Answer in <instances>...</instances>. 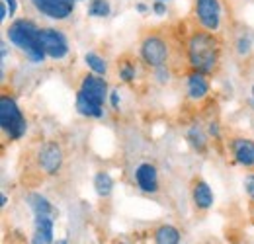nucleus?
I'll return each instance as SVG.
<instances>
[{
    "label": "nucleus",
    "instance_id": "2eb2a0df",
    "mask_svg": "<svg viewBox=\"0 0 254 244\" xmlns=\"http://www.w3.org/2000/svg\"><path fill=\"white\" fill-rule=\"evenodd\" d=\"M180 231L174 227V225H168V223H162L159 227L153 229V241L155 244H180Z\"/></svg>",
    "mask_w": 254,
    "mask_h": 244
},
{
    "label": "nucleus",
    "instance_id": "5701e85b",
    "mask_svg": "<svg viewBox=\"0 0 254 244\" xmlns=\"http://www.w3.org/2000/svg\"><path fill=\"white\" fill-rule=\"evenodd\" d=\"M235 49H237V53L241 57H249L251 51H253V37L247 35V33H241L237 37V41H235Z\"/></svg>",
    "mask_w": 254,
    "mask_h": 244
},
{
    "label": "nucleus",
    "instance_id": "f8f14e48",
    "mask_svg": "<svg viewBox=\"0 0 254 244\" xmlns=\"http://www.w3.org/2000/svg\"><path fill=\"white\" fill-rule=\"evenodd\" d=\"M209 88H211V84H209L207 74H203L199 70H188V74H186V94H188L190 100H193V102L205 100L207 94H209Z\"/></svg>",
    "mask_w": 254,
    "mask_h": 244
},
{
    "label": "nucleus",
    "instance_id": "f3484780",
    "mask_svg": "<svg viewBox=\"0 0 254 244\" xmlns=\"http://www.w3.org/2000/svg\"><path fill=\"white\" fill-rule=\"evenodd\" d=\"M28 203H30V207H32L33 215H51V217L57 215L55 207H53V205L49 203V199L43 197L41 193H30Z\"/></svg>",
    "mask_w": 254,
    "mask_h": 244
},
{
    "label": "nucleus",
    "instance_id": "412c9836",
    "mask_svg": "<svg viewBox=\"0 0 254 244\" xmlns=\"http://www.w3.org/2000/svg\"><path fill=\"white\" fill-rule=\"evenodd\" d=\"M110 14H112L110 0H90L88 16H92V18H108Z\"/></svg>",
    "mask_w": 254,
    "mask_h": 244
},
{
    "label": "nucleus",
    "instance_id": "1a4fd4ad",
    "mask_svg": "<svg viewBox=\"0 0 254 244\" xmlns=\"http://www.w3.org/2000/svg\"><path fill=\"white\" fill-rule=\"evenodd\" d=\"M74 2L76 0H32L33 8L39 14L47 16L51 20H57V22H63L72 16Z\"/></svg>",
    "mask_w": 254,
    "mask_h": 244
},
{
    "label": "nucleus",
    "instance_id": "4be33fe9",
    "mask_svg": "<svg viewBox=\"0 0 254 244\" xmlns=\"http://www.w3.org/2000/svg\"><path fill=\"white\" fill-rule=\"evenodd\" d=\"M84 61L88 64V68H92V72L100 74V76H104V74L108 72V62H106V59H102L94 51L86 53V55H84Z\"/></svg>",
    "mask_w": 254,
    "mask_h": 244
},
{
    "label": "nucleus",
    "instance_id": "7ed1b4c3",
    "mask_svg": "<svg viewBox=\"0 0 254 244\" xmlns=\"http://www.w3.org/2000/svg\"><path fill=\"white\" fill-rule=\"evenodd\" d=\"M172 55V43L159 30H147L139 39V57L151 68L166 66Z\"/></svg>",
    "mask_w": 254,
    "mask_h": 244
},
{
    "label": "nucleus",
    "instance_id": "dca6fc26",
    "mask_svg": "<svg viewBox=\"0 0 254 244\" xmlns=\"http://www.w3.org/2000/svg\"><path fill=\"white\" fill-rule=\"evenodd\" d=\"M76 110H78V114H82L86 118H102L104 116V106L94 104L82 92H76Z\"/></svg>",
    "mask_w": 254,
    "mask_h": 244
},
{
    "label": "nucleus",
    "instance_id": "bb28decb",
    "mask_svg": "<svg viewBox=\"0 0 254 244\" xmlns=\"http://www.w3.org/2000/svg\"><path fill=\"white\" fill-rule=\"evenodd\" d=\"M110 102H112V108L114 110H120V92L118 90L110 92Z\"/></svg>",
    "mask_w": 254,
    "mask_h": 244
},
{
    "label": "nucleus",
    "instance_id": "473e14b6",
    "mask_svg": "<svg viewBox=\"0 0 254 244\" xmlns=\"http://www.w3.org/2000/svg\"><path fill=\"white\" fill-rule=\"evenodd\" d=\"M116 244H129V243H116Z\"/></svg>",
    "mask_w": 254,
    "mask_h": 244
},
{
    "label": "nucleus",
    "instance_id": "4468645a",
    "mask_svg": "<svg viewBox=\"0 0 254 244\" xmlns=\"http://www.w3.org/2000/svg\"><path fill=\"white\" fill-rule=\"evenodd\" d=\"M32 244H53V217L35 215Z\"/></svg>",
    "mask_w": 254,
    "mask_h": 244
},
{
    "label": "nucleus",
    "instance_id": "9b49d317",
    "mask_svg": "<svg viewBox=\"0 0 254 244\" xmlns=\"http://www.w3.org/2000/svg\"><path fill=\"white\" fill-rule=\"evenodd\" d=\"M78 92H82L88 100H92L98 106H104V102H106V98H108V82H106L100 74L88 72V74L82 76Z\"/></svg>",
    "mask_w": 254,
    "mask_h": 244
},
{
    "label": "nucleus",
    "instance_id": "72a5a7b5",
    "mask_svg": "<svg viewBox=\"0 0 254 244\" xmlns=\"http://www.w3.org/2000/svg\"><path fill=\"white\" fill-rule=\"evenodd\" d=\"M253 98H254V86H253Z\"/></svg>",
    "mask_w": 254,
    "mask_h": 244
},
{
    "label": "nucleus",
    "instance_id": "423d86ee",
    "mask_svg": "<svg viewBox=\"0 0 254 244\" xmlns=\"http://www.w3.org/2000/svg\"><path fill=\"white\" fill-rule=\"evenodd\" d=\"M193 18L199 28L219 33L223 20L221 0H193Z\"/></svg>",
    "mask_w": 254,
    "mask_h": 244
},
{
    "label": "nucleus",
    "instance_id": "f03ea898",
    "mask_svg": "<svg viewBox=\"0 0 254 244\" xmlns=\"http://www.w3.org/2000/svg\"><path fill=\"white\" fill-rule=\"evenodd\" d=\"M6 37L14 47H18L22 53H26V57L32 62L37 64V62L45 61L47 55H45L41 39H39V26L33 24L32 20H26V18L14 20L6 30Z\"/></svg>",
    "mask_w": 254,
    "mask_h": 244
},
{
    "label": "nucleus",
    "instance_id": "6ab92c4d",
    "mask_svg": "<svg viewBox=\"0 0 254 244\" xmlns=\"http://www.w3.org/2000/svg\"><path fill=\"white\" fill-rule=\"evenodd\" d=\"M188 141H190V145L197 151V153H205L207 151V137H205V133L201 131V127L199 125H193L190 127V131H188Z\"/></svg>",
    "mask_w": 254,
    "mask_h": 244
},
{
    "label": "nucleus",
    "instance_id": "9d476101",
    "mask_svg": "<svg viewBox=\"0 0 254 244\" xmlns=\"http://www.w3.org/2000/svg\"><path fill=\"white\" fill-rule=\"evenodd\" d=\"M190 195H191V203L195 207L197 213H207L211 207H213V191L209 187V183L205 182L201 176H193L190 183Z\"/></svg>",
    "mask_w": 254,
    "mask_h": 244
},
{
    "label": "nucleus",
    "instance_id": "2f4dec72",
    "mask_svg": "<svg viewBox=\"0 0 254 244\" xmlns=\"http://www.w3.org/2000/svg\"><path fill=\"white\" fill-rule=\"evenodd\" d=\"M155 2H168V0H155Z\"/></svg>",
    "mask_w": 254,
    "mask_h": 244
},
{
    "label": "nucleus",
    "instance_id": "6e6552de",
    "mask_svg": "<svg viewBox=\"0 0 254 244\" xmlns=\"http://www.w3.org/2000/svg\"><path fill=\"white\" fill-rule=\"evenodd\" d=\"M39 39L43 45V51L49 59L61 61L68 55V43L64 39V35L59 30L53 28H39Z\"/></svg>",
    "mask_w": 254,
    "mask_h": 244
},
{
    "label": "nucleus",
    "instance_id": "ddd939ff",
    "mask_svg": "<svg viewBox=\"0 0 254 244\" xmlns=\"http://www.w3.org/2000/svg\"><path fill=\"white\" fill-rule=\"evenodd\" d=\"M135 180L145 193H157L159 191V172H157V166L151 162H143L137 166Z\"/></svg>",
    "mask_w": 254,
    "mask_h": 244
},
{
    "label": "nucleus",
    "instance_id": "7c9ffc66",
    "mask_svg": "<svg viewBox=\"0 0 254 244\" xmlns=\"http://www.w3.org/2000/svg\"><path fill=\"white\" fill-rule=\"evenodd\" d=\"M201 244H217L215 241H205V243H201Z\"/></svg>",
    "mask_w": 254,
    "mask_h": 244
},
{
    "label": "nucleus",
    "instance_id": "20e7f679",
    "mask_svg": "<svg viewBox=\"0 0 254 244\" xmlns=\"http://www.w3.org/2000/svg\"><path fill=\"white\" fill-rule=\"evenodd\" d=\"M64 151L57 141H45L33 151V170L39 178L57 176L63 170Z\"/></svg>",
    "mask_w": 254,
    "mask_h": 244
},
{
    "label": "nucleus",
    "instance_id": "cd10ccee",
    "mask_svg": "<svg viewBox=\"0 0 254 244\" xmlns=\"http://www.w3.org/2000/svg\"><path fill=\"white\" fill-rule=\"evenodd\" d=\"M135 8H137V12H141V14H145V12H147V10H149V8H147V6H145V4H141V2H139V4H137V6H135Z\"/></svg>",
    "mask_w": 254,
    "mask_h": 244
},
{
    "label": "nucleus",
    "instance_id": "f257e3e1",
    "mask_svg": "<svg viewBox=\"0 0 254 244\" xmlns=\"http://www.w3.org/2000/svg\"><path fill=\"white\" fill-rule=\"evenodd\" d=\"M184 59L190 70H199L207 76L217 74L223 61V39L219 33L203 28H193L182 39Z\"/></svg>",
    "mask_w": 254,
    "mask_h": 244
},
{
    "label": "nucleus",
    "instance_id": "aec40b11",
    "mask_svg": "<svg viewBox=\"0 0 254 244\" xmlns=\"http://www.w3.org/2000/svg\"><path fill=\"white\" fill-rule=\"evenodd\" d=\"M94 187H96V193L100 197H110L112 189H114V180L108 172H98L94 176Z\"/></svg>",
    "mask_w": 254,
    "mask_h": 244
},
{
    "label": "nucleus",
    "instance_id": "c756f323",
    "mask_svg": "<svg viewBox=\"0 0 254 244\" xmlns=\"http://www.w3.org/2000/svg\"><path fill=\"white\" fill-rule=\"evenodd\" d=\"M53 244H68V243H66L64 239H61V241H57V243H53Z\"/></svg>",
    "mask_w": 254,
    "mask_h": 244
},
{
    "label": "nucleus",
    "instance_id": "39448f33",
    "mask_svg": "<svg viewBox=\"0 0 254 244\" xmlns=\"http://www.w3.org/2000/svg\"><path fill=\"white\" fill-rule=\"evenodd\" d=\"M0 125H2L4 135L12 141L22 139L28 131V123H26V118H24L20 106L6 92L0 96Z\"/></svg>",
    "mask_w": 254,
    "mask_h": 244
},
{
    "label": "nucleus",
    "instance_id": "a878e982",
    "mask_svg": "<svg viewBox=\"0 0 254 244\" xmlns=\"http://www.w3.org/2000/svg\"><path fill=\"white\" fill-rule=\"evenodd\" d=\"M153 12H155L157 16H164V14H166V2H155V4H153Z\"/></svg>",
    "mask_w": 254,
    "mask_h": 244
},
{
    "label": "nucleus",
    "instance_id": "b1692460",
    "mask_svg": "<svg viewBox=\"0 0 254 244\" xmlns=\"http://www.w3.org/2000/svg\"><path fill=\"white\" fill-rule=\"evenodd\" d=\"M245 191H247L249 199L254 203V172H251V174L245 178Z\"/></svg>",
    "mask_w": 254,
    "mask_h": 244
},
{
    "label": "nucleus",
    "instance_id": "c85d7f7f",
    "mask_svg": "<svg viewBox=\"0 0 254 244\" xmlns=\"http://www.w3.org/2000/svg\"><path fill=\"white\" fill-rule=\"evenodd\" d=\"M0 201H2V205H6V203H8V197L2 193V199H0Z\"/></svg>",
    "mask_w": 254,
    "mask_h": 244
},
{
    "label": "nucleus",
    "instance_id": "a211bd4d",
    "mask_svg": "<svg viewBox=\"0 0 254 244\" xmlns=\"http://www.w3.org/2000/svg\"><path fill=\"white\" fill-rule=\"evenodd\" d=\"M118 72H120V78L126 82V84H131L137 76V68H135V61L129 57V55H124L120 61H118Z\"/></svg>",
    "mask_w": 254,
    "mask_h": 244
},
{
    "label": "nucleus",
    "instance_id": "0eeeda50",
    "mask_svg": "<svg viewBox=\"0 0 254 244\" xmlns=\"http://www.w3.org/2000/svg\"><path fill=\"white\" fill-rule=\"evenodd\" d=\"M233 160L249 170H254V139L245 135H231L227 141Z\"/></svg>",
    "mask_w": 254,
    "mask_h": 244
},
{
    "label": "nucleus",
    "instance_id": "f704fd0d",
    "mask_svg": "<svg viewBox=\"0 0 254 244\" xmlns=\"http://www.w3.org/2000/svg\"><path fill=\"white\" fill-rule=\"evenodd\" d=\"M76 2H78V0H76Z\"/></svg>",
    "mask_w": 254,
    "mask_h": 244
},
{
    "label": "nucleus",
    "instance_id": "393cba45",
    "mask_svg": "<svg viewBox=\"0 0 254 244\" xmlns=\"http://www.w3.org/2000/svg\"><path fill=\"white\" fill-rule=\"evenodd\" d=\"M2 2L8 6V14H10V18H14L16 12H18V2H16V0H2Z\"/></svg>",
    "mask_w": 254,
    "mask_h": 244
}]
</instances>
